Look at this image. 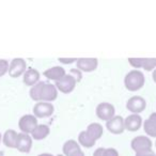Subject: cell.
I'll return each mask as SVG.
<instances>
[{"label": "cell", "instance_id": "obj_1", "mask_svg": "<svg viewBox=\"0 0 156 156\" xmlns=\"http://www.w3.org/2000/svg\"><path fill=\"white\" fill-rule=\"evenodd\" d=\"M144 75L141 71L139 69H132L125 75L124 78V83L125 87L129 91H137V90L141 89L144 85Z\"/></svg>", "mask_w": 156, "mask_h": 156}, {"label": "cell", "instance_id": "obj_2", "mask_svg": "<svg viewBox=\"0 0 156 156\" xmlns=\"http://www.w3.org/2000/svg\"><path fill=\"white\" fill-rule=\"evenodd\" d=\"M37 125V119L34 115H24L18 121V126H20L22 133L25 134H31Z\"/></svg>", "mask_w": 156, "mask_h": 156}, {"label": "cell", "instance_id": "obj_3", "mask_svg": "<svg viewBox=\"0 0 156 156\" xmlns=\"http://www.w3.org/2000/svg\"><path fill=\"white\" fill-rule=\"evenodd\" d=\"M115 106L110 103L103 102L96 106V115H98L100 119L105 120V121H109L110 119H112L115 117Z\"/></svg>", "mask_w": 156, "mask_h": 156}, {"label": "cell", "instance_id": "obj_4", "mask_svg": "<svg viewBox=\"0 0 156 156\" xmlns=\"http://www.w3.org/2000/svg\"><path fill=\"white\" fill-rule=\"evenodd\" d=\"M128 62L135 69L143 67L147 71L156 69V58H128Z\"/></svg>", "mask_w": 156, "mask_h": 156}, {"label": "cell", "instance_id": "obj_5", "mask_svg": "<svg viewBox=\"0 0 156 156\" xmlns=\"http://www.w3.org/2000/svg\"><path fill=\"white\" fill-rule=\"evenodd\" d=\"M145 107H147V102L140 95H133L132 98H128L126 103V108L132 111V113H137V115L144 110Z\"/></svg>", "mask_w": 156, "mask_h": 156}, {"label": "cell", "instance_id": "obj_6", "mask_svg": "<svg viewBox=\"0 0 156 156\" xmlns=\"http://www.w3.org/2000/svg\"><path fill=\"white\" fill-rule=\"evenodd\" d=\"M55 107L51 103L37 102L33 106V115L37 118H47L54 113Z\"/></svg>", "mask_w": 156, "mask_h": 156}, {"label": "cell", "instance_id": "obj_7", "mask_svg": "<svg viewBox=\"0 0 156 156\" xmlns=\"http://www.w3.org/2000/svg\"><path fill=\"white\" fill-rule=\"evenodd\" d=\"M27 69V63L23 58H14L9 66V75L13 78L25 74Z\"/></svg>", "mask_w": 156, "mask_h": 156}, {"label": "cell", "instance_id": "obj_8", "mask_svg": "<svg viewBox=\"0 0 156 156\" xmlns=\"http://www.w3.org/2000/svg\"><path fill=\"white\" fill-rule=\"evenodd\" d=\"M76 83H77V80H76V78L74 77V76L69 75V74H66L62 79L56 81V85L55 86H56L57 89L60 90L62 93H69V92H72L74 90V88H75V86H76Z\"/></svg>", "mask_w": 156, "mask_h": 156}, {"label": "cell", "instance_id": "obj_9", "mask_svg": "<svg viewBox=\"0 0 156 156\" xmlns=\"http://www.w3.org/2000/svg\"><path fill=\"white\" fill-rule=\"evenodd\" d=\"M130 145H132L133 150H135L136 152H139V151H143V150L152 149L153 143H152L151 139L149 137L140 135V136H137L133 139L132 142H130Z\"/></svg>", "mask_w": 156, "mask_h": 156}, {"label": "cell", "instance_id": "obj_10", "mask_svg": "<svg viewBox=\"0 0 156 156\" xmlns=\"http://www.w3.org/2000/svg\"><path fill=\"white\" fill-rule=\"evenodd\" d=\"M106 127L112 134H122L124 132V129H125L124 119L121 115H115L112 119L106 122Z\"/></svg>", "mask_w": 156, "mask_h": 156}, {"label": "cell", "instance_id": "obj_11", "mask_svg": "<svg viewBox=\"0 0 156 156\" xmlns=\"http://www.w3.org/2000/svg\"><path fill=\"white\" fill-rule=\"evenodd\" d=\"M58 96V91L55 85L45 81L42 89V94H41V102H52L55 101Z\"/></svg>", "mask_w": 156, "mask_h": 156}, {"label": "cell", "instance_id": "obj_12", "mask_svg": "<svg viewBox=\"0 0 156 156\" xmlns=\"http://www.w3.org/2000/svg\"><path fill=\"white\" fill-rule=\"evenodd\" d=\"M32 147V137L29 134L20 133L17 136V141H16V149L24 153H28Z\"/></svg>", "mask_w": 156, "mask_h": 156}, {"label": "cell", "instance_id": "obj_13", "mask_svg": "<svg viewBox=\"0 0 156 156\" xmlns=\"http://www.w3.org/2000/svg\"><path fill=\"white\" fill-rule=\"evenodd\" d=\"M141 124H142V118L140 115L137 113H132V115H127L124 119V125L125 128L129 132H136L140 128Z\"/></svg>", "mask_w": 156, "mask_h": 156}, {"label": "cell", "instance_id": "obj_14", "mask_svg": "<svg viewBox=\"0 0 156 156\" xmlns=\"http://www.w3.org/2000/svg\"><path fill=\"white\" fill-rule=\"evenodd\" d=\"M77 67L83 72H92L98 67V59L96 58H78Z\"/></svg>", "mask_w": 156, "mask_h": 156}, {"label": "cell", "instance_id": "obj_15", "mask_svg": "<svg viewBox=\"0 0 156 156\" xmlns=\"http://www.w3.org/2000/svg\"><path fill=\"white\" fill-rule=\"evenodd\" d=\"M65 75H66L65 74V69L62 66H59V65L49 67L46 71H44V76L47 77L48 79H52L55 81H58L60 79H62Z\"/></svg>", "mask_w": 156, "mask_h": 156}, {"label": "cell", "instance_id": "obj_16", "mask_svg": "<svg viewBox=\"0 0 156 156\" xmlns=\"http://www.w3.org/2000/svg\"><path fill=\"white\" fill-rule=\"evenodd\" d=\"M39 79H40L39 71L33 69V67H29L28 69H26V72L24 74V78H23L25 85L32 86V87L39 83Z\"/></svg>", "mask_w": 156, "mask_h": 156}, {"label": "cell", "instance_id": "obj_17", "mask_svg": "<svg viewBox=\"0 0 156 156\" xmlns=\"http://www.w3.org/2000/svg\"><path fill=\"white\" fill-rule=\"evenodd\" d=\"M143 128L149 136L156 137V112L151 113L150 117L143 122Z\"/></svg>", "mask_w": 156, "mask_h": 156}, {"label": "cell", "instance_id": "obj_18", "mask_svg": "<svg viewBox=\"0 0 156 156\" xmlns=\"http://www.w3.org/2000/svg\"><path fill=\"white\" fill-rule=\"evenodd\" d=\"M50 132V128L48 125L46 124H37V127L33 129V132L31 133V137L34 138L35 140H41V139H44L48 136Z\"/></svg>", "mask_w": 156, "mask_h": 156}, {"label": "cell", "instance_id": "obj_19", "mask_svg": "<svg viewBox=\"0 0 156 156\" xmlns=\"http://www.w3.org/2000/svg\"><path fill=\"white\" fill-rule=\"evenodd\" d=\"M17 132L14 129H8L2 136V141L8 147H16V141H17Z\"/></svg>", "mask_w": 156, "mask_h": 156}, {"label": "cell", "instance_id": "obj_20", "mask_svg": "<svg viewBox=\"0 0 156 156\" xmlns=\"http://www.w3.org/2000/svg\"><path fill=\"white\" fill-rule=\"evenodd\" d=\"M86 132H87L88 134H89L90 136H91L92 138L96 141L98 139H100L101 137L103 136V132H104V129H103L102 124L98 123V122H93V123H91V124L88 125Z\"/></svg>", "mask_w": 156, "mask_h": 156}, {"label": "cell", "instance_id": "obj_21", "mask_svg": "<svg viewBox=\"0 0 156 156\" xmlns=\"http://www.w3.org/2000/svg\"><path fill=\"white\" fill-rule=\"evenodd\" d=\"M78 141L81 145L86 147H91L95 144V140L88 134L86 130H83V132L79 133V136H78Z\"/></svg>", "mask_w": 156, "mask_h": 156}, {"label": "cell", "instance_id": "obj_22", "mask_svg": "<svg viewBox=\"0 0 156 156\" xmlns=\"http://www.w3.org/2000/svg\"><path fill=\"white\" fill-rule=\"evenodd\" d=\"M80 149V145L74 139H69V140L65 141L64 144H63V153L66 156H69V154H72L73 152L77 151V150Z\"/></svg>", "mask_w": 156, "mask_h": 156}, {"label": "cell", "instance_id": "obj_23", "mask_svg": "<svg viewBox=\"0 0 156 156\" xmlns=\"http://www.w3.org/2000/svg\"><path fill=\"white\" fill-rule=\"evenodd\" d=\"M44 83H45V81H39L37 85L31 87L30 96L32 100L37 101V102H41V94H42V89H43Z\"/></svg>", "mask_w": 156, "mask_h": 156}, {"label": "cell", "instance_id": "obj_24", "mask_svg": "<svg viewBox=\"0 0 156 156\" xmlns=\"http://www.w3.org/2000/svg\"><path fill=\"white\" fill-rule=\"evenodd\" d=\"M9 62L5 59H0V77L5 75L7 72H9Z\"/></svg>", "mask_w": 156, "mask_h": 156}, {"label": "cell", "instance_id": "obj_25", "mask_svg": "<svg viewBox=\"0 0 156 156\" xmlns=\"http://www.w3.org/2000/svg\"><path fill=\"white\" fill-rule=\"evenodd\" d=\"M136 156H156V153L152 149L143 150V151L136 152Z\"/></svg>", "mask_w": 156, "mask_h": 156}, {"label": "cell", "instance_id": "obj_26", "mask_svg": "<svg viewBox=\"0 0 156 156\" xmlns=\"http://www.w3.org/2000/svg\"><path fill=\"white\" fill-rule=\"evenodd\" d=\"M104 156H119V152L115 147H107L104 151Z\"/></svg>", "mask_w": 156, "mask_h": 156}, {"label": "cell", "instance_id": "obj_27", "mask_svg": "<svg viewBox=\"0 0 156 156\" xmlns=\"http://www.w3.org/2000/svg\"><path fill=\"white\" fill-rule=\"evenodd\" d=\"M104 151H105V147H98L94 151L93 156H104Z\"/></svg>", "mask_w": 156, "mask_h": 156}, {"label": "cell", "instance_id": "obj_28", "mask_svg": "<svg viewBox=\"0 0 156 156\" xmlns=\"http://www.w3.org/2000/svg\"><path fill=\"white\" fill-rule=\"evenodd\" d=\"M69 156H85V153H83V151L81 149L77 150V151L73 152L72 154H69Z\"/></svg>", "mask_w": 156, "mask_h": 156}, {"label": "cell", "instance_id": "obj_29", "mask_svg": "<svg viewBox=\"0 0 156 156\" xmlns=\"http://www.w3.org/2000/svg\"><path fill=\"white\" fill-rule=\"evenodd\" d=\"M59 60H60V62H63V63H72V62H74L75 60H77L76 58H59Z\"/></svg>", "mask_w": 156, "mask_h": 156}, {"label": "cell", "instance_id": "obj_30", "mask_svg": "<svg viewBox=\"0 0 156 156\" xmlns=\"http://www.w3.org/2000/svg\"><path fill=\"white\" fill-rule=\"evenodd\" d=\"M152 77H153V80L156 83V69L153 71V73H152Z\"/></svg>", "mask_w": 156, "mask_h": 156}, {"label": "cell", "instance_id": "obj_31", "mask_svg": "<svg viewBox=\"0 0 156 156\" xmlns=\"http://www.w3.org/2000/svg\"><path fill=\"white\" fill-rule=\"evenodd\" d=\"M37 156H54V155L50 153H42V154H39Z\"/></svg>", "mask_w": 156, "mask_h": 156}, {"label": "cell", "instance_id": "obj_32", "mask_svg": "<svg viewBox=\"0 0 156 156\" xmlns=\"http://www.w3.org/2000/svg\"><path fill=\"white\" fill-rule=\"evenodd\" d=\"M56 156H63L62 154H59V155H56Z\"/></svg>", "mask_w": 156, "mask_h": 156}, {"label": "cell", "instance_id": "obj_33", "mask_svg": "<svg viewBox=\"0 0 156 156\" xmlns=\"http://www.w3.org/2000/svg\"><path fill=\"white\" fill-rule=\"evenodd\" d=\"M0 141H1V133H0Z\"/></svg>", "mask_w": 156, "mask_h": 156}, {"label": "cell", "instance_id": "obj_34", "mask_svg": "<svg viewBox=\"0 0 156 156\" xmlns=\"http://www.w3.org/2000/svg\"><path fill=\"white\" fill-rule=\"evenodd\" d=\"M155 147H156V141H155Z\"/></svg>", "mask_w": 156, "mask_h": 156}, {"label": "cell", "instance_id": "obj_35", "mask_svg": "<svg viewBox=\"0 0 156 156\" xmlns=\"http://www.w3.org/2000/svg\"><path fill=\"white\" fill-rule=\"evenodd\" d=\"M0 156H2V155H0Z\"/></svg>", "mask_w": 156, "mask_h": 156}]
</instances>
